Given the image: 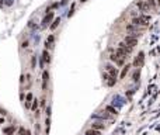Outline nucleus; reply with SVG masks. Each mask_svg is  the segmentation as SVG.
I'll return each instance as SVG.
<instances>
[{
    "instance_id": "nucleus-22",
    "label": "nucleus",
    "mask_w": 160,
    "mask_h": 135,
    "mask_svg": "<svg viewBox=\"0 0 160 135\" xmlns=\"http://www.w3.org/2000/svg\"><path fill=\"white\" fill-rule=\"evenodd\" d=\"M27 47H28V42H27V41L25 42H23V48H27Z\"/></svg>"
},
{
    "instance_id": "nucleus-14",
    "label": "nucleus",
    "mask_w": 160,
    "mask_h": 135,
    "mask_svg": "<svg viewBox=\"0 0 160 135\" xmlns=\"http://www.w3.org/2000/svg\"><path fill=\"white\" fill-rule=\"evenodd\" d=\"M146 3L149 4V7H156V1H155V0H146Z\"/></svg>"
},
{
    "instance_id": "nucleus-12",
    "label": "nucleus",
    "mask_w": 160,
    "mask_h": 135,
    "mask_svg": "<svg viewBox=\"0 0 160 135\" xmlns=\"http://www.w3.org/2000/svg\"><path fill=\"white\" fill-rule=\"evenodd\" d=\"M129 68H131L129 65H126L125 68H124V70H122V73H121V79H124V78L126 76V73H128V70H129Z\"/></svg>"
},
{
    "instance_id": "nucleus-9",
    "label": "nucleus",
    "mask_w": 160,
    "mask_h": 135,
    "mask_svg": "<svg viewBox=\"0 0 160 135\" xmlns=\"http://www.w3.org/2000/svg\"><path fill=\"white\" fill-rule=\"evenodd\" d=\"M53 39H55V37H53V35H49V37H48L46 42H45V45H46L48 49H51L52 47H53Z\"/></svg>"
},
{
    "instance_id": "nucleus-1",
    "label": "nucleus",
    "mask_w": 160,
    "mask_h": 135,
    "mask_svg": "<svg viewBox=\"0 0 160 135\" xmlns=\"http://www.w3.org/2000/svg\"><path fill=\"white\" fill-rule=\"evenodd\" d=\"M150 21V16H142V17H135L132 20L134 26H147Z\"/></svg>"
},
{
    "instance_id": "nucleus-19",
    "label": "nucleus",
    "mask_w": 160,
    "mask_h": 135,
    "mask_svg": "<svg viewBox=\"0 0 160 135\" xmlns=\"http://www.w3.org/2000/svg\"><path fill=\"white\" fill-rule=\"evenodd\" d=\"M37 107H38V101L35 100V103L32 104V110H37Z\"/></svg>"
},
{
    "instance_id": "nucleus-6",
    "label": "nucleus",
    "mask_w": 160,
    "mask_h": 135,
    "mask_svg": "<svg viewBox=\"0 0 160 135\" xmlns=\"http://www.w3.org/2000/svg\"><path fill=\"white\" fill-rule=\"evenodd\" d=\"M107 72L110 73V76H111V78H115V79H117V76H118L117 68H113L111 65H108V66H107Z\"/></svg>"
},
{
    "instance_id": "nucleus-16",
    "label": "nucleus",
    "mask_w": 160,
    "mask_h": 135,
    "mask_svg": "<svg viewBox=\"0 0 160 135\" xmlns=\"http://www.w3.org/2000/svg\"><path fill=\"white\" fill-rule=\"evenodd\" d=\"M103 127L104 125H100V124H97V122H95V124H93V128H94V130H101Z\"/></svg>"
},
{
    "instance_id": "nucleus-4",
    "label": "nucleus",
    "mask_w": 160,
    "mask_h": 135,
    "mask_svg": "<svg viewBox=\"0 0 160 135\" xmlns=\"http://www.w3.org/2000/svg\"><path fill=\"white\" fill-rule=\"evenodd\" d=\"M125 59L126 58H122V56H119V55H117V54L114 52L113 55H111V61H114L115 62V63H117V65H124V62H125Z\"/></svg>"
},
{
    "instance_id": "nucleus-21",
    "label": "nucleus",
    "mask_w": 160,
    "mask_h": 135,
    "mask_svg": "<svg viewBox=\"0 0 160 135\" xmlns=\"http://www.w3.org/2000/svg\"><path fill=\"white\" fill-rule=\"evenodd\" d=\"M11 132H13V128H7L6 130V134H11Z\"/></svg>"
},
{
    "instance_id": "nucleus-18",
    "label": "nucleus",
    "mask_w": 160,
    "mask_h": 135,
    "mask_svg": "<svg viewBox=\"0 0 160 135\" xmlns=\"http://www.w3.org/2000/svg\"><path fill=\"white\" fill-rule=\"evenodd\" d=\"M73 10H74V4H72V9H70V11H69V14H68V16H72V14H73Z\"/></svg>"
},
{
    "instance_id": "nucleus-10",
    "label": "nucleus",
    "mask_w": 160,
    "mask_h": 135,
    "mask_svg": "<svg viewBox=\"0 0 160 135\" xmlns=\"http://www.w3.org/2000/svg\"><path fill=\"white\" fill-rule=\"evenodd\" d=\"M42 61L44 62H48V63H49V62H51V56H49V52H48V51H44V54H42Z\"/></svg>"
},
{
    "instance_id": "nucleus-15",
    "label": "nucleus",
    "mask_w": 160,
    "mask_h": 135,
    "mask_svg": "<svg viewBox=\"0 0 160 135\" xmlns=\"http://www.w3.org/2000/svg\"><path fill=\"white\" fill-rule=\"evenodd\" d=\"M107 111H111L113 114H117V110H115V108H113L111 106H108V107H107Z\"/></svg>"
},
{
    "instance_id": "nucleus-3",
    "label": "nucleus",
    "mask_w": 160,
    "mask_h": 135,
    "mask_svg": "<svg viewBox=\"0 0 160 135\" xmlns=\"http://www.w3.org/2000/svg\"><path fill=\"white\" fill-rule=\"evenodd\" d=\"M143 61H145V54H143V52H139V55L135 58L134 65L136 66V68H140V66L143 65Z\"/></svg>"
},
{
    "instance_id": "nucleus-17",
    "label": "nucleus",
    "mask_w": 160,
    "mask_h": 135,
    "mask_svg": "<svg viewBox=\"0 0 160 135\" xmlns=\"http://www.w3.org/2000/svg\"><path fill=\"white\" fill-rule=\"evenodd\" d=\"M138 78H139V70H138V72H135V75H134V80H138Z\"/></svg>"
},
{
    "instance_id": "nucleus-7",
    "label": "nucleus",
    "mask_w": 160,
    "mask_h": 135,
    "mask_svg": "<svg viewBox=\"0 0 160 135\" xmlns=\"http://www.w3.org/2000/svg\"><path fill=\"white\" fill-rule=\"evenodd\" d=\"M136 6H138L142 11H147V10H149V4L145 3V1H136Z\"/></svg>"
},
{
    "instance_id": "nucleus-20",
    "label": "nucleus",
    "mask_w": 160,
    "mask_h": 135,
    "mask_svg": "<svg viewBox=\"0 0 160 135\" xmlns=\"http://www.w3.org/2000/svg\"><path fill=\"white\" fill-rule=\"evenodd\" d=\"M31 65H32V69H35V58H32V61H31Z\"/></svg>"
},
{
    "instance_id": "nucleus-8",
    "label": "nucleus",
    "mask_w": 160,
    "mask_h": 135,
    "mask_svg": "<svg viewBox=\"0 0 160 135\" xmlns=\"http://www.w3.org/2000/svg\"><path fill=\"white\" fill-rule=\"evenodd\" d=\"M52 17H53V13H48L46 16H45V18H44V21H42V26H44V27H45V26H48V24L51 23Z\"/></svg>"
},
{
    "instance_id": "nucleus-11",
    "label": "nucleus",
    "mask_w": 160,
    "mask_h": 135,
    "mask_svg": "<svg viewBox=\"0 0 160 135\" xmlns=\"http://www.w3.org/2000/svg\"><path fill=\"white\" fill-rule=\"evenodd\" d=\"M59 23H61V18H55V20H53V23L51 24V30H52V31L55 30V28L59 26Z\"/></svg>"
},
{
    "instance_id": "nucleus-5",
    "label": "nucleus",
    "mask_w": 160,
    "mask_h": 135,
    "mask_svg": "<svg viewBox=\"0 0 160 135\" xmlns=\"http://www.w3.org/2000/svg\"><path fill=\"white\" fill-rule=\"evenodd\" d=\"M48 79H49V73H48L46 70H44V73H42V90H46Z\"/></svg>"
},
{
    "instance_id": "nucleus-13",
    "label": "nucleus",
    "mask_w": 160,
    "mask_h": 135,
    "mask_svg": "<svg viewBox=\"0 0 160 135\" xmlns=\"http://www.w3.org/2000/svg\"><path fill=\"white\" fill-rule=\"evenodd\" d=\"M86 135H100V132L97 130H89L86 132Z\"/></svg>"
},
{
    "instance_id": "nucleus-2",
    "label": "nucleus",
    "mask_w": 160,
    "mask_h": 135,
    "mask_svg": "<svg viewBox=\"0 0 160 135\" xmlns=\"http://www.w3.org/2000/svg\"><path fill=\"white\" fill-rule=\"evenodd\" d=\"M124 42H125L126 45H129V47H132V48H134L135 45L138 44V35L135 34V32H132V34H129V35H126L125 39H124Z\"/></svg>"
},
{
    "instance_id": "nucleus-23",
    "label": "nucleus",
    "mask_w": 160,
    "mask_h": 135,
    "mask_svg": "<svg viewBox=\"0 0 160 135\" xmlns=\"http://www.w3.org/2000/svg\"><path fill=\"white\" fill-rule=\"evenodd\" d=\"M27 100H28V101L32 100V94H28V96H27Z\"/></svg>"
}]
</instances>
